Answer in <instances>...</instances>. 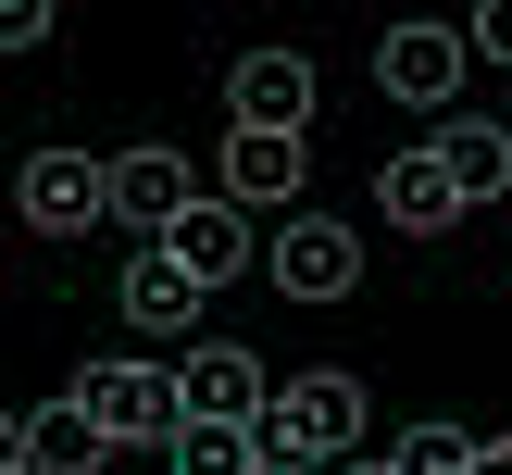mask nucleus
Instances as JSON below:
<instances>
[{
	"label": "nucleus",
	"mask_w": 512,
	"mask_h": 475,
	"mask_svg": "<svg viewBox=\"0 0 512 475\" xmlns=\"http://www.w3.org/2000/svg\"><path fill=\"white\" fill-rule=\"evenodd\" d=\"M275 288L288 300H350L363 288V238L325 213H288V238H275Z\"/></svg>",
	"instance_id": "6"
},
{
	"label": "nucleus",
	"mask_w": 512,
	"mask_h": 475,
	"mask_svg": "<svg viewBox=\"0 0 512 475\" xmlns=\"http://www.w3.org/2000/svg\"><path fill=\"white\" fill-rule=\"evenodd\" d=\"M0 200H13V163H0Z\"/></svg>",
	"instance_id": "21"
},
{
	"label": "nucleus",
	"mask_w": 512,
	"mask_h": 475,
	"mask_svg": "<svg viewBox=\"0 0 512 475\" xmlns=\"http://www.w3.org/2000/svg\"><path fill=\"white\" fill-rule=\"evenodd\" d=\"M163 250L200 275V288H225V275L250 263V213H238V200H188V213L163 225Z\"/></svg>",
	"instance_id": "10"
},
{
	"label": "nucleus",
	"mask_w": 512,
	"mask_h": 475,
	"mask_svg": "<svg viewBox=\"0 0 512 475\" xmlns=\"http://www.w3.org/2000/svg\"><path fill=\"white\" fill-rule=\"evenodd\" d=\"M63 400L100 425V450H175V425H188V413H175V375L138 363V350H125V363H88Z\"/></svg>",
	"instance_id": "2"
},
{
	"label": "nucleus",
	"mask_w": 512,
	"mask_h": 475,
	"mask_svg": "<svg viewBox=\"0 0 512 475\" xmlns=\"http://www.w3.org/2000/svg\"><path fill=\"white\" fill-rule=\"evenodd\" d=\"M175 475H263V425H175Z\"/></svg>",
	"instance_id": "15"
},
{
	"label": "nucleus",
	"mask_w": 512,
	"mask_h": 475,
	"mask_svg": "<svg viewBox=\"0 0 512 475\" xmlns=\"http://www.w3.org/2000/svg\"><path fill=\"white\" fill-rule=\"evenodd\" d=\"M263 475H300V463H263Z\"/></svg>",
	"instance_id": "22"
},
{
	"label": "nucleus",
	"mask_w": 512,
	"mask_h": 475,
	"mask_svg": "<svg viewBox=\"0 0 512 475\" xmlns=\"http://www.w3.org/2000/svg\"><path fill=\"white\" fill-rule=\"evenodd\" d=\"M375 88L413 100V113H450V100H463V38H450V25H388V50H375Z\"/></svg>",
	"instance_id": "5"
},
{
	"label": "nucleus",
	"mask_w": 512,
	"mask_h": 475,
	"mask_svg": "<svg viewBox=\"0 0 512 475\" xmlns=\"http://www.w3.org/2000/svg\"><path fill=\"white\" fill-rule=\"evenodd\" d=\"M425 150H438V163H450V188H463V200H488V188H512V138H500L488 113H450V125H438V138H425Z\"/></svg>",
	"instance_id": "13"
},
{
	"label": "nucleus",
	"mask_w": 512,
	"mask_h": 475,
	"mask_svg": "<svg viewBox=\"0 0 512 475\" xmlns=\"http://www.w3.org/2000/svg\"><path fill=\"white\" fill-rule=\"evenodd\" d=\"M113 300H125V325H138V338H188V325H200V300H213V288H200V275L175 263L163 238H150L138 263H125V288H113Z\"/></svg>",
	"instance_id": "8"
},
{
	"label": "nucleus",
	"mask_w": 512,
	"mask_h": 475,
	"mask_svg": "<svg viewBox=\"0 0 512 475\" xmlns=\"http://www.w3.org/2000/svg\"><path fill=\"white\" fill-rule=\"evenodd\" d=\"M25 475H100V425L75 413V400L25 413Z\"/></svg>",
	"instance_id": "14"
},
{
	"label": "nucleus",
	"mask_w": 512,
	"mask_h": 475,
	"mask_svg": "<svg viewBox=\"0 0 512 475\" xmlns=\"http://www.w3.org/2000/svg\"><path fill=\"white\" fill-rule=\"evenodd\" d=\"M0 475H25V413H0Z\"/></svg>",
	"instance_id": "18"
},
{
	"label": "nucleus",
	"mask_w": 512,
	"mask_h": 475,
	"mask_svg": "<svg viewBox=\"0 0 512 475\" xmlns=\"http://www.w3.org/2000/svg\"><path fill=\"white\" fill-rule=\"evenodd\" d=\"M475 50H488V63H512V0H488V13H475Z\"/></svg>",
	"instance_id": "17"
},
{
	"label": "nucleus",
	"mask_w": 512,
	"mask_h": 475,
	"mask_svg": "<svg viewBox=\"0 0 512 475\" xmlns=\"http://www.w3.org/2000/svg\"><path fill=\"white\" fill-rule=\"evenodd\" d=\"M475 475H512V438H475Z\"/></svg>",
	"instance_id": "19"
},
{
	"label": "nucleus",
	"mask_w": 512,
	"mask_h": 475,
	"mask_svg": "<svg viewBox=\"0 0 512 475\" xmlns=\"http://www.w3.org/2000/svg\"><path fill=\"white\" fill-rule=\"evenodd\" d=\"M288 188H300V138H250V125H238V138H225V188H213V200H238V213H275Z\"/></svg>",
	"instance_id": "12"
},
{
	"label": "nucleus",
	"mask_w": 512,
	"mask_h": 475,
	"mask_svg": "<svg viewBox=\"0 0 512 475\" xmlns=\"http://www.w3.org/2000/svg\"><path fill=\"white\" fill-rule=\"evenodd\" d=\"M263 463H300V475L363 463V375H338V363L288 375V388L263 400Z\"/></svg>",
	"instance_id": "1"
},
{
	"label": "nucleus",
	"mask_w": 512,
	"mask_h": 475,
	"mask_svg": "<svg viewBox=\"0 0 512 475\" xmlns=\"http://www.w3.org/2000/svg\"><path fill=\"white\" fill-rule=\"evenodd\" d=\"M13 213L38 238H88V225H113V163L100 150H38V163H13Z\"/></svg>",
	"instance_id": "3"
},
{
	"label": "nucleus",
	"mask_w": 512,
	"mask_h": 475,
	"mask_svg": "<svg viewBox=\"0 0 512 475\" xmlns=\"http://www.w3.org/2000/svg\"><path fill=\"white\" fill-rule=\"evenodd\" d=\"M263 363H250V350L238 338H200L188 350V363H175V413H188V425H263Z\"/></svg>",
	"instance_id": "4"
},
{
	"label": "nucleus",
	"mask_w": 512,
	"mask_h": 475,
	"mask_svg": "<svg viewBox=\"0 0 512 475\" xmlns=\"http://www.w3.org/2000/svg\"><path fill=\"white\" fill-rule=\"evenodd\" d=\"M375 213H388V225H413V238H438V225L463 213V188H450V163H438V150H400V163L375 175Z\"/></svg>",
	"instance_id": "11"
},
{
	"label": "nucleus",
	"mask_w": 512,
	"mask_h": 475,
	"mask_svg": "<svg viewBox=\"0 0 512 475\" xmlns=\"http://www.w3.org/2000/svg\"><path fill=\"white\" fill-rule=\"evenodd\" d=\"M338 475H388V463H338Z\"/></svg>",
	"instance_id": "20"
},
{
	"label": "nucleus",
	"mask_w": 512,
	"mask_h": 475,
	"mask_svg": "<svg viewBox=\"0 0 512 475\" xmlns=\"http://www.w3.org/2000/svg\"><path fill=\"white\" fill-rule=\"evenodd\" d=\"M188 200H200V188H188V163H175V150H113V225L163 238Z\"/></svg>",
	"instance_id": "9"
},
{
	"label": "nucleus",
	"mask_w": 512,
	"mask_h": 475,
	"mask_svg": "<svg viewBox=\"0 0 512 475\" xmlns=\"http://www.w3.org/2000/svg\"><path fill=\"white\" fill-rule=\"evenodd\" d=\"M225 100H238L250 138H300V113H313V63H300V50H238Z\"/></svg>",
	"instance_id": "7"
},
{
	"label": "nucleus",
	"mask_w": 512,
	"mask_h": 475,
	"mask_svg": "<svg viewBox=\"0 0 512 475\" xmlns=\"http://www.w3.org/2000/svg\"><path fill=\"white\" fill-rule=\"evenodd\" d=\"M50 38V0H0V50H38Z\"/></svg>",
	"instance_id": "16"
}]
</instances>
